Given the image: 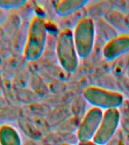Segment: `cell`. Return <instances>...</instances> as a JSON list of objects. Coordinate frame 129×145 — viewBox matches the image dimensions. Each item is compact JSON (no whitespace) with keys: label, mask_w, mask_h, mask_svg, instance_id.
<instances>
[{"label":"cell","mask_w":129,"mask_h":145,"mask_svg":"<svg viewBox=\"0 0 129 145\" xmlns=\"http://www.w3.org/2000/svg\"><path fill=\"white\" fill-rule=\"evenodd\" d=\"M11 55L10 43L0 40V72L5 61Z\"/></svg>","instance_id":"cell-23"},{"label":"cell","mask_w":129,"mask_h":145,"mask_svg":"<svg viewBox=\"0 0 129 145\" xmlns=\"http://www.w3.org/2000/svg\"><path fill=\"white\" fill-rule=\"evenodd\" d=\"M7 16H8V14L6 13V11L0 7V24H2V23L5 21V20L6 19Z\"/></svg>","instance_id":"cell-26"},{"label":"cell","mask_w":129,"mask_h":145,"mask_svg":"<svg viewBox=\"0 0 129 145\" xmlns=\"http://www.w3.org/2000/svg\"><path fill=\"white\" fill-rule=\"evenodd\" d=\"M119 124L120 111L119 109L105 110L97 133L92 140L100 145H106L116 134Z\"/></svg>","instance_id":"cell-5"},{"label":"cell","mask_w":129,"mask_h":145,"mask_svg":"<svg viewBox=\"0 0 129 145\" xmlns=\"http://www.w3.org/2000/svg\"><path fill=\"white\" fill-rule=\"evenodd\" d=\"M95 26L92 18L82 17L72 30L73 40L79 57H88L93 51L95 40Z\"/></svg>","instance_id":"cell-3"},{"label":"cell","mask_w":129,"mask_h":145,"mask_svg":"<svg viewBox=\"0 0 129 145\" xmlns=\"http://www.w3.org/2000/svg\"><path fill=\"white\" fill-rule=\"evenodd\" d=\"M27 62L23 55H11L2 67L1 74L2 76L13 79L18 70Z\"/></svg>","instance_id":"cell-13"},{"label":"cell","mask_w":129,"mask_h":145,"mask_svg":"<svg viewBox=\"0 0 129 145\" xmlns=\"http://www.w3.org/2000/svg\"><path fill=\"white\" fill-rule=\"evenodd\" d=\"M1 37H2V29H1V25H0V40H1Z\"/></svg>","instance_id":"cell-34"},{"label":"cell","mask_w":129,"mask_h":145,"mask_svg":"<svg viewBox=\"0 0 129 145\" xmlns=\"http://www.w3.org/2000/svg\"><path fill=\"white\" fill-rule=\"evenodd\" d=\"M25 2V0H0V7L5 11L16 10Z\"/></svg>","instance_id":"cell-24"},{"label":"cell","mask_w":129,"mask_h":145,"mask_svg":"<svg viewBox=\"0 0 129 145\" xmlns=\"http://www.w3.org/2000/svg\"><path fill=\"white\" fill-rule=\"evenodd\" d=\"M124 110L120 111V122H122V126H124V131L129 133V107L124 106Z\"/></svg>","instance_id":"cell-25"},{"label":"cell","mask_w":129,"mask_h":145,"mask_svg":"<svg viewBox=\"0 0 129 145\" xmlns=\"http://www.w3.org/2000/svg\"><path fill=\"white\" fill-rule=\"evenodd\" d=\"M17 122L20 130L29 139L37 141L42 138L43 135L36 126V125L32 122V120L27 115L22 113L20 111V116L18 118Z\"/></svg>","instance_id":"cell-12"},{"label":"cell","mask_w":129,"mask_h":145,"mask_svg":"<svg viewBox=\"0 0 129 145\" xmlns=\"http://www.w3.org/2000/svg\"><path fill=\"white\" fill-rule=\"evenodd\" d=\"M22 145H38L37 141L34 140H31V139H28L27 141H25V143Z\"/></svg>","instance_id":"cell-29"},{"label":"cell","mask_w":129,"mask_h":145,"mask_svg":"<svg viewBox=\"0 0 129 145\" xmlns=\"http://www.w3.org/2000/svg\"><path fill=\"white\" fill-rule=\"evenodd\" d=\"M104 112L102 110L92 107L84 116L79 128L76 135L79 142L92 140L101 122Z\"/></svg>","instance_id":"cell-6"},{"label":"cell","mask_w":129,"mask_h":145,"mask_svg":"<svg viewBox=\"0 0 129 145\" xmlns=\"http://www.w3.org/2000/svg\"><path fill=\"white\" fill-rule=\"evenodd\" d=\"M46 41L45 20L34 16L30 20L27 43L23 52L25 59L28 62L39 60L45 52Z\"/></svg>","instance_id":"cell-1"},{"label":"cell","mask_w":129,"mask_h":145,"mask_svg":"<svg viewBox=\"0 0 129 145\" xmlns=\"http://www.w3.org/2000/svg\"><path fill=\"white\" fill-rule=\"evenodd\" d=\"M22 21V19L20 18V16L18 14H16L14 11L8 14L6 19L1 24V29H2L1 40L10 43L12 38L20 29Z\"/></svg>","instance_id":"cell-9"},{"label":"cell","mask_w":129,"mask_h":145,"mask_svg":"<svg viewBox=\"0 0 129 145\" xmlns=\"http://www.w3.org/2000/svg\"><path fill=\"white\" fill-rule=\"evenodd\" d=\"M8 105H10V104H9L8 101L5 99V97L3 95L0 96V109L3 108V107L8 106Z\"/></svg>","instance_id":"cell-27"},{"label":"cell","mask_w":129,"mask_h":145,"mask_svg":"<svg viewBox=\"0 0 129 145\" xmlns=\"http://www.w3.org/2000/svg\"><path fill=\"white\" fill-rule=\"evenodd\" d=\"M104 18L117 32L119 31L123 33V34H126L129 30V24L127 20L126 14L120 10L113 9L106 14Z\"/></svg>","instance_id":"cell-11"},{"label":"cell","mask_w":129,"mask_h":145,"mask_svg":"<svg viewBox=\"0 0 129 145\" xmlns=\"http://www.w3.org/2000/svg\"><path fill=\"white\" fill-rule=\"evenodd\" d=\"M0 145H22L20 134L13 125H0Z\"/></svg>","instance_id":"cell-14"},{"label":"cell","mask_w":129,"mask_h":145,"mask_svg":"<svg viewBox=\"0 0 129 145\" xmlns=\"http://www.w3.org/2000/svg\"><path fill=\"white\" fill-rule=\"evenodd\" d=\"M29 87L38 95L39 98L42 97L48 92V87L44 79L38 72H31Z\"/></svg>","instance_id":"cell-20"},{"label":"cell","mask_w":129,"mask_h":145,"mask_svg":"<svg viewBox=\"0 0 129 145\" xmlns=\"http://www.w3.org/2000/svg\"><path fill=\"white\" fill-rule=\"evenodd\" d=\"M2 95L11 105H19L15 98V88L14 87L12 79L2 76Z\"/></svg>","instance_id":"cell-21"},{"label":"cell","mask_w":129,"mask_h":145,"mask_svg":"<svg viewBox=\"0 0 129 145\" xmlns=\"http://www.w3.org/2000/svg\"><path fill=\"white\" fill-rule=\"evenodd\" d=\"M78 145H100L97 143L94 142L93 140H88V141H82V142H79Z\"/></svg>","instance_id":"cell-28"},{"label":"cell","mask_w":129,"mask_h":145,"mask_svg":"<svg viewBox=\"0 0 129 145\" xmlns=\"http://www.w3.org/2000/svg\"><path fill=\"white\" fill-rule=\"evenodd\" d=\"M55 50L57 59L62 69L69 73L76 72L79 57L75 46L72 29H62L60 32Z\"/></svg>","instance_id":"cell-2"},{"label":"cell","mask_w":129,"mask_h":145,"mask_svg":"<svg viewBox=\"0 0 129 145\" xmlns=\"http://www.w3.org/2000/svg\"><path fill=\"white\" fill-rule=\"evenodd\" d=\"M87 3L84 0H62L55 2L54 10L57 15L65 18L80 11Z\"/></svg>","instance_id":"cell-10"},{"label":"cell","mask_w":129,"mask_h":145,"mask_svg":"<svg viewBox=\"0 0 129 145\" xmlns=\"http://www.w3.org/2000/svg\"><path fill=\"white\" fill-rule=\"evenodd\" d=\"M13 11L18 14L22 20L30 19L31 14L34 13V1H26L24 4Z\"/></svg>","instance_id":"cell-22"},{"label":"cell","mask_w":129,"mask_h":145,"mask_svg":"<svg viewBox=\"0 0 129 145\" xmlns=\"http://www.w3.org/2000/svg\"><path fill=\"white\" fill-rule=\"evenodd\" d=\"M85 99L93 107L104 109H119L124 104V97L121 93L98 87L91 86L85 89L83 92Z\"/></svg>","instance_id":"cell-4"},{"label":"cell","mask_w":129,"mask_h":145,"mask_svg":"<svg viewBox=\"0 0 129 145\" xmlns=\"http://www.w3.org/2000/svg\"><path fill=\"white\" fill-rule=\"evenodd\" d=\"M2 95V74L0 72V96Z\"/></svg>","instance_id":"cell-31"},{"label":"cell","mask_w":129,"mask_h":145,"mask_svg":"<svg viewBox=\"0 0 129 145\" xmlns=\"http://www.w3.org/2000/svg\"><path fill=\"white\" fill-rule=\"evenodd\" d=\"M30 77H31V71L29 70L28 62H27L18 70V72L12 79V82L14 88L18 89V88L28 87Z\"/></svg>","instance_id":"cell-18"},{"label":"cell","mask_w":129,"mask_h":145,"mask_svg":"<svg viewBox=\"0 0 129 145\" xmlns=\"http://www.w3.org/2000/svg\"><path fill=\"white\" fill-rule=\"evenodd\" d=\"M129 52V34H120L106 42L103 55L106 61H114Z\"/></svg>","instance_id":"cell-7"},{"label":"cell","mask_w":129,"mask_h":145,"mask_svg":"<svg viewBox=\"0 0 129 145\" xmlns=\"http://www.w3.org/2000/svg\"><path fill=\"white\" fill-rule=\"evenodd\" d=\"M94 22L95 31L97 32L102 38L106 39V42H108L119 35L118 32L113 27H111L104 18H96L95 20H94Z\"/></svg>","instance_id":"cell-15"},{"label":"cell","mask_w":129,"mask_h":145,"mask_svg":"<svg viewBox=\"0 0 129 145\" xmlns=\"http://www.w3.org/2000/svg\"><path fill=\"white\" fill-rule=\"evenodd\" d=\"M42 145H51V144H43Z\"/></svg>","instance_id":"cell-35"},{"label":"cell","mask_w":129,"mask_h":145,"mask_svg":"<svg viewBox=\"0 0 129 145\" xmlns=\"http://www.w3.org/2000/svg\"><path fill=\"white\" fill-rule=\"evenodd\" d=\"M15 98L18 104L29 105L39 101V97L29 87L15 89Z\"/></svg>","instance_id":"cell-17"},{"label":"cell","mask_w":129,"mask_h":145,"mask_svg":"<svg viewBox=\"0 0 129 145\" xmlns=\"http://www.w3.org/2000/svg\"><path fill=\"white\" fill-rule=\"evenodd\" d=\"M20 105H8L0 109V125L7 122L18 121L20 116Z\"/></svg>","instance_id":"cell-19"},{"label":"cell","mask_w":129,"mask_h":145,"mask_svg":"<svg viewBox=\"0 0 129 145\" xmlns=\"http://www.w3.org/2000/svg\"><path fill=\"white\" fill-rule=\"evenodd\" d=\"M31 19L22 20L20 29L10 42L11 55H23Z\"/></svg>","instance_id":"cell-8"},{"label":"cell","mask_w":129,"mask_h":145,"mask_svg":"<svg viewBox=\"0 0 129 145\" xmlns=\"http://www.w3.org/2000/svg\"><path fill=\"white\" fill-rule=\"evenodd\" d=\"M59 145H73V144H70V143H62V144H59Z\"/></svg>","instance_id":"cell-33"},{"label":"cell","mask_w":129,"mask_h":145,"mask_svg":"<svg viewBox=\"0 0 129 145\" xmlns=\"http://www.w3.org/2000/svg\"><path fill=\"white\" fill-rule=\"evenodd\" d=\"M126 18H127V20H128V23L129 24V11L126 14Z\"/></svg>","instance_id":"cell-32"},{"label":"cell","mask_w":129,"mask_h":145,"mask_svg":"<svg viewBox=\"0 0 129 145\" xmlns=\"http://www.w3.org/2000/svg\"><path fill=\"white\" fill-rule=\"evenodd\" d=\"M113 9V3L109 2H96L92 5H89L86 8V14H88V17L92 18H101V16L106 15V14Z\"/></svg>","instance_id":"cell-16"},{"label":"cell","mask_w":129,"mask_h":145,"mask_svg":"<svg viewBox=\"0 0 129 145\" xmlns=\"http://www.w3.org/2000/svg\"><path fill=\"white\" fill-rule=\"evenodd\" d=\"M123 141L124 143V145H129V133H127V137L125 138L123 137Z\"/></svg>","instance_id":"cell-30"}]
</instances>
